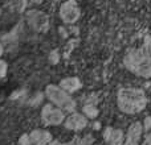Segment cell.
<instances>
[{
    "label": "cell",
    "instance_id": "1",
    "mask_svg": "<svg viewBox=\"0 0 151 145\" xmlns=\"http://www.w3.org/2000/svg\"><path fill=\"white\" fill-rule=\"evenodd\" d=\"M146 46L131 49L125 57V66L135 75L143 78L151 77V55Z\"/></svg>",
    "mask_w": 151,
    "mask_h": 145
},
{
    "label": "cell",
    "instance_id": "2",
    "mask_svg": "<svg viewBox=\"0 0 151 145\" xmlns=\"http://www.w3.org/2000/svg\"><path fill=\"white\" fill-rule=\"evenodd\" d=\"M145 92L138 88H122L118 92V107L125 114H138L146 107Z\"/></svg>",
    "mask_w": 151,
    "mask_h": 145
},
{
    "label": "cell",
    "instance_id": "3",
    "mask_svg": "<svg viewBox=\"0 0 151 145\" xmlns=\"http://www.w3.org/2000/svg\"><path fill=\"white\" fill-rule=\"evenodd\" d=\"M45 95L49 99L50 103H53L55 106L63 108L65 112H73L76 109V103L72 99V96H69V92L65 91L61 86L56 85H49L45 90Z\"/></svg>",
    "mask_w": 151,
    "mask_h": 145
},
{
    "label": "cell",
    "instance_id": "4",
    "mask_svg": "<svg viewBox=\"0 0 151 145\" xmlns=\"http://www.w3.org/2000/svg\"><path fill=\"white\" fill-rule=\"evenodd\" d=\"M41 119L47 125H60L65 122V111L55 104H47L41 109Z\"/></svg>",
    "mask_w": 151,
    "mask_h": 145
},
{
    "label": "cell",
    "instance_id": "5",
    "mask_svg": "<svg viewBox=\"0 0 151 145\" xmlns=\"http://www.w3.org/2000/svg\"><path fill=\"white\" fill-rule=\"evenodd\" d=\"M60 16L64 23L73 24L80 17V8L74 0H66L60 7Z\"/></svg>",
    "mask_w": 151,
    "mask_h": 145
},
{
    "label": "cell",
    "instance_id": "6",
    "mask_svg": "<svg viewBox=\"0 0 151 145\" xmlns=\"http://www.w3.org/2000/svg\"><path fill=\"white\" fill-rule=\"evenodd\" d=\"M65 128L70 131H81L88 125V117L86 115L78 114V112H73L65 119Z\"/></svg>",
    "mask_w": 151,
    "mask_h": 145
},
{
    "label": "cell",
    "instance_id": "7",
    "mask_svg": "<svg viewBox=\"0 0 151 145\" xmlns=\"http://www.w3.org/2000/svg\"><path fill=\"white\" fill-rule=\"evenodd\" d=\"M29 139L33 145H48L52 141V133L47 129H35L29 133Z\"/></svg>",
    "mask_w": 151,
    "mask_h": 145
},
{
    "label": "cell",
    "instance_id": "8",
    "mask_svg": "<svg viewBox=\"0 0 151 145\" xmlns=\"http://www.w3.org/2000/svg\"><path fill=\"white\" fill-rule=\"evenodd\" d=\"M60 86L65 91H68V92H74V91H77L81 87V82L78 80V78L70 77V78H65V79L61 80Z\"/></svg>",
    "mask_w": 151,
    "mask_h": 145
},
{
    "label": "cell",
    "instance_id": "9",
    "mask_svg": "<svg viewBox=\"0 0 151 145\" xmlns=\"http://www.w3.org/2000/svg\"><path fill=\"white\" fill-rule=\"evenodd\" d=\"M28 20L31 21V24L37 29H42L44 26H47V17L42 13L33 11V13L28 16Z\"/></svg>",
    "mask_w": 151,
    "mask_h": 145
},
{
    "label": "cell",
    "instance_id": "10",
    "mask_svg": "<svg viewBox=\"0 0 151 145\" xmlns=\"http://www.w3.org/2000/svg\"><path fill=\"white\" fill-rule=\"evenodd\" d=\"M142 124L139 122H135L129 127V131H127V137L129 139H133V140H137L139 141L141 140V136H142Z\"/></svg>",
    "mask_w": 151,
    "mask_h": 145
},
{
    "label": "cell",
    "instance_id": "11",
    "mask_svg": "<svg viewBox=\"0 0 151 145\" xmlns=\"http://www.w3.org/2000/svg\"><path fill=\"white\" fill-rule=\"evenodd\" d=\"M123 139H125V136H123L122 131L113 128L111 133H110V136L107 137L106 141L109 143V145H123Z\"/></svg>",
    "mask_w": 151,
    "mask_h": 145
},
{
    "label": "cell",
    "instance_id": "12",
    "mask_svg": "<svg viewBox=\"0 0 151 145\" xmlns=\"http://www.w3.org/2000/svg\"><path fill=\"white\" fill-rule=\"evenodd\" d=\"M83 115H86V117H96L98 111H97V107L93 103H86L83 106Z\"/></svg>",
    "mask_w": 151,
    "mask_h": 145
},
{
    "label": "cell",
    "instance_id": "13",
    "mask_svg": "<svg viewBox=\"0 0 151 145\" xmlns=\"http://www.w3.org/2000/svg\"><path fill=\"white\" fill-rule=\"evenodd\" d=\"M73 145H91L93 139L90 136H85V137H76V140L72 141Z\"/></svg>",
    "mask_w": 151,
    "mask_h": 145
},
{
    "label": "cell",
    "instance_id": "14",
    "mask_svg": "<svg viewBox=\"0 0 151 145\" xmlns=\"http://www.w3.org/2000/svg\"><path fill=\"white\" fill-rule=\"evenodd\" d=\"M19 145H33V143L29 139V135H23L19 139Z\"/></svg>",
    "mask_w": 151,
    "mask_h": 145
},
{
    "label": "cell",
    "instance_id": "15",
    "mask_svg": "<svg viewBox=\"0 0 151 145\" xmlns=\"http://www.w3.org/2000/svg\"><path fill=\"white\" fill-rule=\"evenodd\" d=\"M7 70H8V66L7 63L4 62V61L0 60V78L5 77V74H7Z\"/></svg>",
    "mask_w": 151,
    "mask_h": 145
},
{
    "label": "cell",
    "instance_id": "16",
    "mask_svg": "<svg viewBox=\"0 0 151 145\" xmlns=\"http://www.w3.org/2000/svg\"><path fill=\"white\" fill-rule=\"evenodd\" d=\"M123 145H139V141L133 140V139L126 137V141H125V144H123Z\"/></svg>",
    "mask_w": 151,
    "mask_h": 145
},
{
    "label": "cell",
    "instance_id": "17",
    "mask_svg": "<svg viewBox=\"0 0 151 145\" xmlns=\"http://www.w3.org/2000/svg\"><path fill=\"white\" fill-rule=\"evenodd\" d=\"M151 128V117H146L145 120V129H150Z\"/></svg>",
    "mask_w": 151,
    "mask_h": 145
},
{
    "label": "cell",
    "instance_id": "18",
    "mask_svg": "<svg viewBox=\"0 0 151 145\" xmlns=\"http://www.w3.org/2000/svg\"><path fill=\"white\" fill-rule=\"evenodd\" d=\"M142 145H151V136H147L146 140L143 141V144H142Z\"/></svg>",
    "mask_w": 151,
    "mask_h": 145
},
{
    "label": "cell",
    "instance_id": "19",
    "mask_svg": "<svg viewBox=\"0 0 151 145\" xmlns=\"http://www.w3.org/2000/svg\"><path fill=\"white\" fill-rule=\"evenodd\" d=\"M48 145H63V144L58 143V141H56V140H52V141H50V143L48 144Z\"/></svg>",
    "mask_w": 151,
    "mask_h": 145
},
{
    "label": "cell",
    "instance_id": "20",
    "mask_svg": "<svg viewBox=\"0 0 151 145\" xmlns=\"http://www.w3.org/2000/svg\"><path fill=\"white\" fill-rule=\"evenodd\" d=\"M3 50H4V49H3V46H1V44H0V55H1V54H3Z\"/></svg>",
    "mask_w": 151,
    "mask_h": 145
},
{
    "label": "cell",
    "instance_id": "21",
    "mask_svg": "<svg viewBox=\"0 0 151 145\" xmlns=\"http://www.w3.org/2000/svg\"><path fill=\"white\" fill-rule=\"evenodd\" d=\"M63 145H73V143H69V144H63Z\"/></svg>",
    "mask_w": 151,
    "mask_h": 145
}]
</instances>
